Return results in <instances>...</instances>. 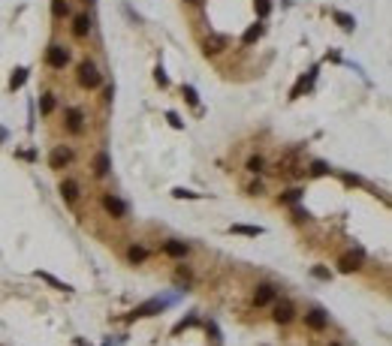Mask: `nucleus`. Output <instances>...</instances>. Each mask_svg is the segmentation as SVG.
<instances>
[{
	"label": "nucleus",
	"instance_id": "aec40b11",
	"mask_svg": "<svg viewBox=\"0 0 392 346\" xmlns=\"http://www.w3.org/2000/svg\"><path fill=\"white\" fill-rule=\"evenodd\" d=\"M66 12H69V3L66 0H52V15L55 18H64Z\"/></svg>",
	"mask_w": 392,
	"mask_h": 346
},
{
	"label": "nucleus",
	"instance_id": "6ab92c4d",
	"mask_svg": "<svg viewBox=\"0 0 392 346\" xmlns=\"http://www.w3.org/2000/svg\"><path fill=\"white\" fill-rule=\"evenodd\" d=\"M232 232H235V235H248V238H257V235H262L260 226H232Z\"/></svg>",
	"mask_w": 392,
	"mask_h": 346
},
{
	"label": "nucleus",
	"instance_id": "a878e982",
	"mask_svg": "<svg viewBox=\"0 0 392 346\" xmlns=\"http://www.w3.org/2000/svg\"><path fill=\"white\" fill-rule=\"evenodd\" d=\"M172 196H175V199H199V193H190V190H181V187L172 190Z\"/></svg>",
	"mask_w": 392,
	"mask_h": 346
},
{
	"label": "nucleus",
	"instance_id": "423d86ee",
	"mask_svg": "<svg viewBox=\"0 0 392 346\" xmlns=\"http://www.w3.org/2000/svg\"><path fill=\"white\" fill-rule=\"evenodd\" d=\"M66 163H72V151L69 148H55L52 157H48V166L52 169H64Z\"/></svg>",
	"mask_w": 392,
	"mask_h": 346
},
{
	"label": "nucleus",
	"instance_id": "72a5a7b5",
	"mask_svg": "<svg viewBox=\"0 0 392 346\" xmlns=\"http://www.w3.org/2000/svg\"><path fill=\"white\" fill-rule=\"evenodd\" d=\"M187 3H193V6H199V3H202V0H187Z\"/></svg>",
	"mask_w": 392,
	"mask_h": 346
},
{
	"label": "nucleus",
	"instance_id": "bb28decb",
	"mask_svg": "<svg viewBox=\"0 0 392 346\" xmlns=\"http://www.w3.org/2000/svg\"><path fill=\"white\" fill-rule=\"evenodd\" d=\"M181 94H184V99H187L190 105H196V102H199V99H196V91L190 88V85H184V88H181Z\"/></svg>",
	"mask_w": 392,
	"mask_h": 346
},
{
	"label": "nucleus",
	"instance_id": "cd10ccee",
	"mask_svg": "<svg viewBox=\"0 0 392 346\" xmlns=\"http://www.w3.org/2000/svg\"><path fill=\"white\" fill-rule=\"evenodd\" d=\"M299 196H302V190H290V193L281 196V202H299Z\"/></svg>",
	"mask_w": 392,
	"mask_h": 346
},
{
	"label": "nucleus",
	"instance_id": "0eeeda50",
	"mask_svg": "<svg viewBox=\"0 0 392 346\" xmlns=\"http://www.w3.org/2000/svg\"><path fill=\"white\" fill-rule=\"evenodd\" d=\"M272 316H275V322L287 325V322L296 316V310H293V304H290V301H278V304H275V313H272Z\"/></svg>",
	"mask_w": 392,
	"mask_h": 346
},
{
	"label": "nucleus",
	"instance_id": "7c9ffc66",
	"mask_svg": "<svg viewBox=\"0 0 392 346\" xmlns=\"http://www.w3.org/2000/svg\"><path fill=\"white\" fill-rule=\"evenodd\" d=\"M248 193H251V196H262V184H260V181H257V184H251Z\"/></svg>",
	"mask_w": 392,
	"mask_h": 346
},
{
	"label": "nucleus",
	"instance_id": "c85d7f7f",
	"mask_svg": "<svg viewBox=\"0 0 392 346\" xmlns=\"http://www.w3.org/2000/svg\"><path fill=\"white\" fill-rule=\"evenodd\" d=\"M154 78H157V85H160V88H166V85H169V78H166L163 66H157V72H154Z\"/></svg>",
	"mask_w": 392,
	"mask_h": 346
},
{
	"label": "nucleus",
	"instance_id": "9d476101",
	"mask_svg": "<svg viewBox=\"0 0 392 346\" xmlns=\"http://www.w3.org/2000/svg\"><path fill=\"white\" fill-rule=\"evenodd\" d=\"M88 33H91V18H88V15H76V18H72V36L85 39Z\"/></svg>",
	"mask_w": 392,
	"mask_h": 346
},
{
	"label": "nucleus",
	"instance_id": "39448f33",
	"mask_svg": "<svg viewBox=\"0 0 392 346\" xmlns=\"http://www.w3.org/2000/svg\"><path fill=\"white\" fill-rule=\"evenodd\" d=\"M103 208H106V211H109L115 220H121V217L127 214V205H124L118 196H112V193H109V196H103Z\"/></svg>",
	"mask_w": 392,
	"mask_h": 346
},
{
	"label": "nucleus",
	"instance_id": "f3484780",
	"mask_svg": "<svg viewBox=\"0 0 392 346\" xmlns=\"http://www.w3.org/2000/svg\"><path fill=\"white\" fill-rule=\"evenodd\" d=\"M260 36H262V24H251L248 31L241 33V45H254Z\"/></svg>",
	"mask_w": 392,
	"mask_h": 346
},
{
	"label": "nucleus",
	"instance_id": "f257e3e1",
	"mask_svg": "<svg viewBox=\"0 0 392 346\" xmlns=\"http://www.w3.org/2000/svg\"><path fill=\"white\" fill-rule=\"evenodd\" d=\"M100 82H103V75H100V69L94 66V63H79V85L85 88V91H94V88H100Z\"/></svg>",
	"mask_w": 392,
	"mask_h": 346
},
{
	"label": "nucleus",
	"instance_id": "f704fd0d",
	"mask_svg": "<svg viewBox=\"0 0 392 346\" xmlns=\"http://www.w3.org/2000/svg\"><path fill=\"white\" fill-rule=\"evenodd\" d=\"M76 346H85V340H82V337H79V340H76Z\"/></svg>",
	"mask_w": 392,
	"mask_h": 346
},
{
	"label": "nucleus",
	"instance_id": "5701e85b",
	"mask_svg": "<svg viewBox=\"0 0 392 346\" xmlns=\"http://www.w3.org/2000/svg\"><path fill=\"white\" fill-rule=\"evenodd\" d=\"M127 256H130V262H145V259H148V250H145V247H130Z\"/></svg>",
	"mask_w": 392,
	"mask_h": 346
},
{
	"label": "nucleus",
	"instance_id": "a211bd4d",
	"mask_svg": "<svg viewBox=\"0 0 392 346\" xmlns=\"http://www.w3.org/2000/svg\"><path fill=\"white\" fill-rule=\"evenodd\" d=\"M332 15H335V21H338L344 31H353V28H356V18H353V15H347V12H332Z\"/></svg>",
	"mask_w": 392,
	"mask_h": 346
},
{
	"label": "nucleus",
	"instance_id": "b1692460",
	"mask_svg": "<svg viewBox=\"0 0 392 346\" xmlns=\"http://www.w3.org/2000/svg\"><path fill=\"white\" fill-rule=\"evenodd\" d=\"M254 6H257V15H260V18H265V15H268V9H272V3H268V0H254Z\"/></svg>",
	"mask_w": 392,
	"mask_h": 346
},
{
	"label": "nucleus",
	"instance_id": "2f4dec72",
	"mask_svg": "<svg viewBox=\"0 0 392 346\" xmlns=\"http://www.w3.org/2000/svg\"><path fill=\"white\" fill-rule=\"evenodd\" d=\"M326 163H314V175H326Z\"/></svg>",
	"mask_w": 392,
	"mask_h": 346
},
{
	"label": "nucleus",
	"instance_id": "c9c22d12",
	"mask_svg": "<svg viewBox=\"0 0 392 346\" xmlns=\"http://www.w3.org/2000/svg\"><path fill=\"white\" fill-rule=\"evenodd\" d=\"M3 139H6V132H3V129H0V142H3Z\"/></svg>",
	"mask_w": 392,
	"mask_h": 346
},
{
	"label": "nucleus",
	"instance_id": "2eb2a0df",
	"mask_svg": "<svg viewBox=\"0 0 392 346\" xmlns=\"http://www.w3.org/2000/svg\"><path fill=\"white\" fill-rule=\"evenodd\" d=\"M36 277H39V280H45L48 286H55V289H61V292H72V286L64 283V280H58V277H52L48 271H36Z\"/></svg>",
	"mask_w": 392,
	"mask_h": 346
},
{
	"label": "nucleus",
	"instance_id": "c756f323",
	"mask_svg": "<svg viewBox=\"0 0 392 346\" xmlns=\"http://www.w3.org/2000/svg\"><path fill=\"white\" fill-rule=\"evenodd\" d=\"M311 274H314V277H317V280H329V277H332V274H329L326 268H314V271H311Z\"/></svg>",
	"mask_w": 392,
	"mask_h": 346
},
{
	"label": "nucleus",
	"instance_id": "473e14b6",
	"mask_svg": "<svg viewBox=\"0 0 392 346\" xmlns=\"http://www.w3.org/2000/svg\"><path fill=\"white\" fill-rule=\"evenodd\" d=\"M166 118H169V121H172V126H178V129H181V121H178V115H175V112H169V115H166Z\"/></svg>",
	"mask_w": 392,
	"mask_h": 346
},
{
	"label": "nucleus",
	"instance_id": "393cba45",
	"mask_svg": "<svg viewBox=\"0 0 392 346\" xmlns=\"http://www.w3.org/2000/svg\"><path fill=\"white\" fill-rule=\"evenodd\" d=\"M52 112H55V96L45 94L42 96V115H52Z\"/></svg>",
	"mask_w": 392,
	"mask_h": 346
},
{
	"label": "nucleus",
	"instance_id": "412c9836",
	"mask_svg": "<svg viewBox=\"0 0 392 346\" xmlns=\"http://www.w3.org/2000/svg\"><path fill=\"white\" fill-rule=\"evenodd\" d=\"M24 78H28V69H15V72H12V78H9V88H12V91H18V88L24 85Z\"/></svg>",
	"mask_w": 392,
	"mask_h": 346
},
{
	"label": "nucleus",
	"instance_id": "6e6552de",
	"mask_svg": "<svg viewBox=\"0 0 392 346\" xmlns=\"http://www.w3.org/2000/svg\"><path fill=\"white\" fill-rule=\"evenodd\" d=\"M224 48H227V36H205V42H202L205 55H220Z\"/></svg>",
	"mask_w": 392,
	"mask_h": 346
},
{
	"label": "nucleus",
	"instance_id": "ddd939ff",
	"mask_svg": "<svg viewBox=\"0 0 392 346\" xmlns=\"http://www.w3.org/2000/svg\"><path fill=\"white\" fill-rule=\"evenodd\" d=\"M163 253L172 256V259H184V256H187V244H181V241H166Z\"/></svg>",
	"mask_w": 392,
	"mask_h": 346
},
{
	"label": "nucleus",
	"instance_id": "4be33fe9",
	"mask_svg": "<svg viewBox=\"0 0 392 346\" xmlns=\"http://www.w3.org/2000/svg\"><path fill=\"white\" fill-rule=\"evenodd\" d=\"M262 169H265V159H262V157H251V159H248V172L260 175Z\"/></svg>",
	"mask_w": 392,
	"mask_h": 346
},
{
	"label": "nucleus",
	"instance_id": "1a4fd4ad",
	"mask_svg": "<svg viewBox=\"0 0 392 346\" xmlns=\"http://www.w3.org/2000/svg\"><path fill=\"white\" fill-rule=\"evenodd\" d=\"M79 193H82V190H79V184H76L72 178H64V181H61V196H64V202L72 205V202L79 199Z\"/></svg>",
	"mask_w": 392,
	"mask_h": 346
},
{
	"label": "nucleus",
	"instance_id": "e433bc0d",
	"mask_svg": "<svg viewBox=\"0 0 392 346\" xmlns=\"http://www.w3.org/2000/svg\"><path fill=\"white\" fill-rule=\"evenodd\" d=\"M329 346H341V343H329Z\"/></svg>",
	"mask_w": 392,
	"mask_h": 346
},
{
	"label": "nucleus",
	"instance_id": "dca6fc26",
	"mask_svg": "<svg viewBox=\"0 0 392 346\" xmlns=\"http://www.w3.org/2000/svg\"><path fill=\"white\" fill-rule=\"evenodd\" d=\"M94 175H97V178H106V175H109V154H106V151H100L97 159H94Z\"/></svg>",
	"mask_w": 392,
	"mask_h": 346
},
{
	"label": "nucleus",
	"instance_id": "20e7f679",
	"mask_svg": "<svg viewBox=\"0 0 392 346\" xmlns=\"http://www.w3.org/2000/svg\"><path fill=\"white\" fill-rule=\"evenodd\" d=\"M166 307V301H160V298H154V301H145V304H139L136 310L130 313V319H145V316H154V313H160Z\"/></svg>",
	"mask_w": 392,
	"mask_h": 346
},
{
	"label": "nucleus",
	"instance_id": "f8f14e48",
	"mask_svg": "<svg viewBox=\"0 0 392 346\" xmlns=\"http://www.w3.org/2000/svg\"><path fill=\"white\" fill-rule=\"evenodd\" d=\"M82 121H85L82 109H69V112H66V129H69V132H82Z\"/></svg>",
	"mask_w": 392,
	"mask_h": 346
},
{
	"label": "nucleus",
	"instance_id": "f03ea898",
	"mask_svg": "<svg viewBox=\"0 0 392 346\" xmlns=\"http://www.w3.org/2000/svg\"><path fill=\"white\" fill-rule=\"evenodd\" d=\"M45 63L52 66V69H64L66 63H69V51H66L64 45H48V55H45Z\"/></svg>",
	"mask_w": 392,
	"mask_h": 346
},
{
	"label": "nucleus",
	"instance_id": "7ed1b4c3",
	"mask_svg": "<svg viewBox=\"0 0 392 346\" xmlns=\"http://www.w3.org/2000/svg\"><path fill=\"white\" fill-rule=\"evenodd\" d=\"M275 295H278V292H275V286L272 283H260L257 289H254V304H257V307L275 304Z\"/></svg>",
	"mask_w": 392,
	"mask_h": 346
},
{
	"label": "nucleus",
	"instance_id": "9b49d317",
	"mask_svg": "<svg viewBox=\"0 0 392 346\" xmlns=\"http://www.w3.org/2000/svg\"><path fill=\"white\" fill-rule=\"evenodd\" d=\"M305 325L314 328V331H323V328H326V313H323V310H311V313H305Z\"/></svg>",
	"mask_w": 392,
	"mask_h": 346
},
{
	"label": "nucleus",
	"instance_id": "4468645a",
	"mask_svg": "<svg viewBox=\"0 0 392 346\" xmlns=\"http://www.w3.org/2000/svg\"><path fill=\"white\" fill-rule=\"evenodd\" d=\"M359 262H362V253H353V256H344V259L338 262V268H341L344 274H350V271H359Z\"/></svg>",
	"mask_w": 392,
	"mask_h": 346
}]
</instances>
